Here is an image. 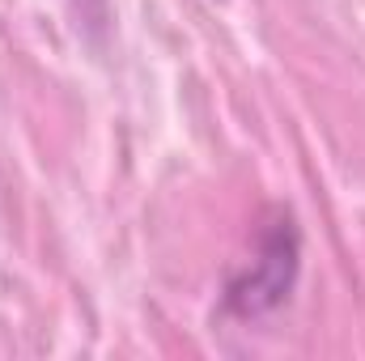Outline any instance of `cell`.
<instances>
[{
  "mask_svg": "<svg viewBox=\"0 0 365 361\" xmlns=\"http://www.w3.org/2000/svg\"><path fill=\"white\" fill-rule=\"evenodd\" d=\"M276 221L264 230L259 238V255L255 264L230 280V310L238 315H264L280 306L297 280V230H293V217L289 213H272Z\"/></svg>",
  "mask_w": 365,
  "mask_h": 361,
  "instance_id": "cell-1",
  "label": "cell"
}]
</instances>
